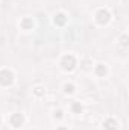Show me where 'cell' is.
Masks as SVG:
<instances>
[{
	"mask_svg": "<svg viewBox=\"0 0 129 130\" xmlns=\"http://www.w3.org/2000/svg\"><path fill=\"white\" fill-rule=\"evenodd\" d=\"M96 74L97 76H105V74H106V68H105V65H97L96 67Z\"/></svg>",
	"mask_w": 129,
	"mask_h": 130,
	"instance_id": "cell-8",
	"label": "cell"
},
{
	"mask_svg": "<svg viewBox=\"0 0 129 130\" xmlns=\"http://www.w3.org/2000/svg\"><path fill=\"white\" fill-rule=\"evenodd\" d=\"M11 124H12L14 127H20V126L23 124V115H20V113H14V115L11 117Z\"/></svg>",
	"mask_w": 129,
	"mask_h": 130,
	"instance_id": "cell-4",
	"label": "cell"
},
{
	"mask_svg": "<svg viewBox=\"0 0 129 130\" xmlns=\"http://www.w3.org/2000/svg\"><path fill=\"white\" fill-rule=\"evenodd\" d=\"M32 26H33V23L31 18H23L21 20V27L23 29H32Z\"/></svg>",
	"mask_w": 129,
	"mask_h": 130,
	"instance_id": "cell-7",
	"label": "cell"
},
{
	"mask_svg": "<svg viewBox=\"0 0 129 130\" xmlns=\"http://www.w3.org/2000/svg\"><path fill=\"white\" fill-rule=\"evenodd\" d=\"M122 44H123V45H128V36H123V38H122Z\"/></svg>",
	"mask_w": 129,
	"mask_h": 130,
	"instance_id": "cell-11",
	"label": "cell"
},
{
	"mask_svg": "<svg viewBox=\"0 0 129 130\" xmlns=\"http://www.w3.org/2000/svg\"><path fill=\"white\" fill-rule=\"evenodd\" d=\"M58 130H67V129H65V127H59Z\"/></svg>",
	"mask_w": 129,
	"mask_h": 130,
	"instance_id": "cell-12",
	"label": "cell"
},
{
	"mask_svg": "<svg viewBox=\"0 0 129 130\" xmlns=\"http://www.w3.org/2000/svg\"><path fill=\"white\" fill-rule=\"evenodd\" d=\"M12 80H14V76H12V73H11L9 70H2V71H0V83H2L3 86L11 85Z\"/></svg>",
	"mask_w": 129,
	"mask_h": 130,
	"instance_id": "cell-1",
	"label": "cell"
},
{
	"mask_svg": "<svg viewBox=\"0 0 129 130\" xmlns=\"http://www.w3.org/2000/svg\"><path fill=\"white\" fill-rule=\"evenodd\" d=\"M62 68H64L65 71H71L73 68H74V65H76V59H74V56H71V55H67L62 58Z\"/></svg>",
	"mask_w": 129,
	"mask_h": 130,
	"instance_id": "cell-2",
	"label": "cell"
},
{
	"mask_svg": "<svg viewBox=\"0 0 129 130\" xmlns=\"http://www.w3.org/2000/svg\"><path fill=\"white\" fill-rule=\"evenodd\" d=\"M73 91H74V86H73V85H70V83H67V85H65V92L71 94Z\"/></svg>",
	"mask_w": 129,
	"mask_h": 130,
	"instance_id": "cell-10",
	"label": "cell"
},
{
	"mask_svg": "<svg viewBox=\"0 0 129 130\" xmlns=\"http://www.w3.org/2000/svg\"><path fill=\"white\" fill-rule=\"evenodd\" d=\"M103 126H105L106 130H117V121H115L114 118H108V120L103 123Z\"/></svg>",
	"mask_w": 129,
	"mask_h": 130,
	"instance_id": "cell-5",
	"label": "cell"
},
{
	"mask_svg": "<svg viewBox=\"0 0 129 130\" xmlns=\"http://www.w3.org/2000/svg\"><path fill=\"white\" fill-rule=\"evenodd\" d=\"M96 20H97V23H100V24L108 23V21H109V12H108L106 9H100L96 14Z\"/></svg>",
	"mask_w": 129,
	"mask_h": 130,
	"instance_id": "cell-3",
	"label": "cell"
},
{
	"mask_svg": "<svg viewBox=\"0 0 129 130\" xmlns=\"http://www.w3.org/2000/svg\"><path fill=\"white\" fill-rule=\"evenodd\" d=\"M71 109H73L74 113H81V112H82V106H81V103H73Z\"/></svg>",
	"mask_w": 129,
	"mask_h": 130,
	"instance_id": "cell-9",
	"label": "cell"
},
{
	"mask_svg": "<svg viewBox=\"0 0 129 130\" xmlns=\"http://www.w3.org/2000/svg\"><path fill=\"white\" fill-rule=\"evenodd\" d=\"M65 21H67V17H65L64 14H58L55 17V24H58V26H64Z\"/></svg>",
	"mask_w": 129,
	"mask_h": 130,
	"instance_id": "cell-6",
	"label": "cell"
}]
</instances>
